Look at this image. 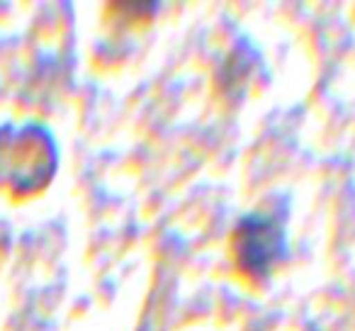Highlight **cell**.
<instances>
[{"label": "cell", "instance_id": "obj_2", "mask_svg": "<svg viewBox=\"0 0 355 331\" xmlns=\"http://www.w3.org/2000/svg\"><path fill=\"white\" fill-rule=\"evenodd\" d=\"M232 246L239 271L256 282L268 280L287 256V239L282 224L270 214L261 212L248 214L236 224Z\"/></svg>", "mask_w": 355, "mask_h": 331}, {"label": "cell", "instance_id": "obj_1", "mask_svg": "<svg viewBox=\"0 0 355 331\" xmlns=\"http://www.w3.org/2000/svg\"><path fill=\"white\" fill-rule=\"evenodd\" d=\"M56 163V144L44 127L27 124L0 129V188L17 198L35 195L46 188Z\"/></svg>", "mask_w": 355, "mask_h": 331}]
</instances>
